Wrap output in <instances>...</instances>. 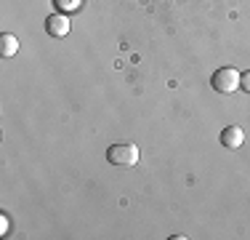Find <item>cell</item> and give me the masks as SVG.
<instances>
[{"label": "cell", "instance_id": "6da1fadb", "mask_svg": "<svg viewBox=\"0 0 250 240\" xmlns=\"http://www.w3.org/2000/svg\"><path fill=\"white\" fill-rule=\"evenodd\" d=\"M139 158H141V152L136 144H112L106 149V160L117 168H133L139 163Z\"/></svg>", "mask_w": 250, "mask_h": 240}, {"label": "cell", "instance_id": "7a4b0ae2", "mask_svg": "<svg viewBox=\"0 0 250 240\" xmlns=\"http://www.w3.org/2000/svg\"><path fill=\"white\" fill-rule=\"evenodd\" d=\"M240 77L242 75L234 67H221V70L213 72L210 86H213V91H218V94H234L237 88H240Z\"/></svg>", "mask_w": 250, "mask_h": 240}, {"label": "cell", "instance_id": "3957f363", "mask_svg": "<svg viewBox=\"0 0 250 240\" xmlns=\"http://www.w3.org/2000/svg\"><path fill=\"white\" fill-rule=\"evenodd\" d=\"M45 32L51 35V38H67L69 35V19H67V14H53L45 19Z\"/></svg>", "mask_w": 250, "mask_h": 240}, {"label": "cell", "instance_id": "277c9868", "mask_svg": "<svg viewBox=\"0 0 250 240\" xmlns=\"http://www.w3.org/2000/svg\"><path fill=\"white\" fill-rule=\"evenodd\" d=\"M221 144L226 149H240L245 144V131L240 125H229V128L221 131Z\"/></svg>", "mask_w": 250, "mask_h": 240}, {"label": "cell", "instance_id": "5b68a950", "mask_svg": "<svg viewBox=\"0 0 250 240\" xmlns=\"http://www.w3.org/2000/svg\"><path fill=\"white\" fill-rule=\"evenodd\" d=\"M16 51H19V40H16V35H8V32L0 35V56L11 59V56H16Z\"/></svg>", "mask_w": 250, "mask_h": 240}, {"label": "cell", "instance_id": "8992f818", "mask_svg": "<svg viewBox=\"0 0 250 240\" xmlns=\"http://www.w3.org/2000/svg\"><path fill=\"white\" fill-rule=\"evenodd\" d=\"M83 0H53V5H56L59 14H69V11H77L80 8Z\"/></svg>", "mask_w": 250, "mask_h": 240}, {"label": "cell", "instance_id": "52a82bcc", "mask_svg": "<svg viewBox=\"0 0 250 240\" xmlns=\"http://www.w3.org/2000/svg\"><path fill=\"white\" fill-rule=\"evenodd\" d=\"M240 88H242V91H248V94H250V72H245V75L240 77Z\"/></svg>", "mask_w": 250, "mask_h": 240}, {"label": "cell", "instance_id": "ba28073f", "mask_svg": "<svg viewBox=\"0 0 250 240\" xmlns=\"http://www.w3.org/2000/svg\"><path fill=\"white\" fill-rule=\"evenodd\" d=\"M0 232H3V235L8 232V219H5V216H0Z\"/></svg>", "mask_w": 250, "mask_h": 240}]
</instances>
